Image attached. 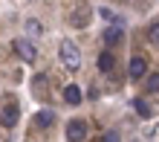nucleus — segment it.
<instances>
[{"label": "nucleus", "mask_w": 159, "mask_h": 142, "mask_svg": "<svg viewBox=\"0 0 159 142\" xmlns=\"http://www.w3.org/2000/svg\"><path fill=\"white\" fill-rule=\"evenodd\" d=\"M58 55H61V61H64V67H67V70H78L81 67V50L72 41H61Z\"/></svg>", "instance_id": "1"}, {"label": "nucleus", "mask_w": 159, "mask_h": 142, "mask_svg": "<svg viewBox=\"0 0 159 142\" xmlns=\"http://www.w3.org/2000/svg\"><path fill=\"white\" fill-rule=\"evenodd\" d=\"M15 52L20 55V61H26V64H32L35 58H38V50H35V44L29 41V38H17L15 41Z\"/></svg>", "instance_id": "2"}, {"label": "nucleus", "mask_w": 159, "mask_h": 142, "mask_svg": "<svg viewBox=\"0 0 159 142\" xmlns=\"http://www.w3.org/2000/svg\"><path fill=\"white\" fill-rule=\"evenodd\" d=\"M84 136H87V125H84L81 119L67 122V139H70V142H81Z\"/></svg>", "instance_id": "3"}, {"label": "nucleus", "mask_w": 159, "mask_h": 142, "mask_svg": "<svg viewBox=\"0 0 159 142\" xmlns=\"http://www.w3.org/2000/svg\"><path fill=\"white\" fill-rule=\"evenodd\" d=\"M145 73H148V61L142 55H133L130 58V78H145Z\"/></svg>", "instance_id": "4"}, {"label": "nucleus", "mask_w": 159, "mask_h": 142, "mask_svg": "<svg viewBox=\"0 0 159 142\" xmlns=\"http://www.w3.org/2000/svg\"><path fill=\"white\" fill-rule=\"evenodd\" d=\"M125 41V29H121V23H113L104 29V44H121Z\"/></svg>", "instance_id": "5"}, {"label": "nucleus", "mask_w": 159, "mask_h": 142, "mask_svg": "<svg viewBox=\"0 0 159 142\" xmlns=\"http://www.w3.org/2000/svg\"><path fill=\"white\" fill-rule=\"evenodd\" d=\"M0 125H3V128H15L17 125V107L15 105L3 107V113H0Z\"/></svg>", "instance_id": "6"}, {"label": "nucleus", "mask_w": 159, "mask_h": 142, "mask_svg": "<svg viewBox=\"0 0 159 142\" xmlns=\"http://www.w3.org/2000/svg\"><path fill=\"white\" fill-rule=\"evenodd\" d=\"M64 99H67V105H72V107L81 105V87L78 84H70V87L64 90Z\"/></svg>", "instance_id": "7"}, {"label": "nucleus", "mask_w": 159, "mask_h": 142, "mask_svg": "<svg viewBox=\"0 0 159 142\" xmlns=\"http://www.w3.org/2000/svg\"><path fill=\"white\" fill-rule=\"evenodd\" d=\"M113 67H116V55H113V52H101V55H98V70H101V73H110Z\"/></svg>", "instance_id": "8"}, {"label": "nucleus", "mask_w": 159, "mask_h": 142, "mask_svg": "<svg viewBox=\"0 0 159 142\" xmlns=\"http://www.w3.org/2000/svg\"><path fill=\"white\" fill-rule=\"evenodd\" d=\"M133 110H136L142 119H151V116H153V113H151V105H148L145 99H133Z\"/></svg>", "instance_id": "9"}, {"label": "nucleus", "mask_w": 159, "mask_h": 142, "mask_svg": "<svg viewBox=\"0 0 159 142\" xmlns=\"http://www.w3.org/2000/svg\"><path fill=\"white\" fill-rule=\"evenodd\" d=\"M35 122H38L41 128H49L52 122H55V113H52V110H41L38 116H35Z\"/></svg>", "instance_id": "10"}, {"label": "nucleus", "mask_w": 159, "mask_h": 142, "mask_svg": "<svg viewBox=\"0 0 159 142\" xmlns=\"http://www.w3.org/2000/svg\"><path fill=\"white\" fill-rule=\"evenodd\" d=\"M145 90H151V93L159 90V73H153V75H148V78H145Z\"/></svg>", "instance_id": "11"}, {"label": "nucleus", "mask_w": 159, "mask_h": 142, "mask_svg": "<svg viewBox=\"0 0 159 142\" xmlns=\"http://www.w3.org/2000/svg\"><path fill=\"white\" fill-rule=\"evenodd\" d=\"M148 41H151L153 46H159V23H153L151 29H148Z\"/></svg>", "instance_id": "12"}, {"label": "nucleus", "mask_w": 159, "mask_h": 142, "mask_svg": "<svg viewBox=\"0 0 159 142\" xmlns=\"http://www.w3.org/2000/svg\"><path fill=\"white\" fill-rule=\"evenodd\" d=\"M26 29H29L32 35H41V23H38V21L32 17V21H26Z\"/></svg>", "instance_id": "13"}, {"label": "nucleus", "mask_w": 159, "mask_h": 142, "mask_svg": "<svg viewBox=\"0 0 159 142\" xmlns=\"http://www.w3.org/2000/svg\"><path fill=\"white\" fill-rule=\"evenodd\" d=\"M101 142H121V139H119V134H116V130H107V134H104V139H101Z\"/></svg>", "instance_id": "14"}]
</instances>
